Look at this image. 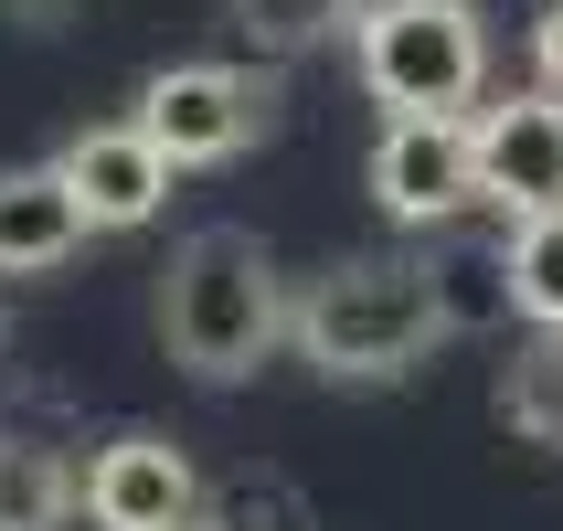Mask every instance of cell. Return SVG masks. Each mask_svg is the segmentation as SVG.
Returning a JSON list of instances; mask_svg holds the SVG:
<instances>
[{
  "label": "cell",
  "mask_w": 563,
  "mask_h": 531,
  "mask_svg": "<svg viewBox=\"0 0 563 531\" xmlns=\"http://www.w3.org/2000/svg\"><path fill=\"white\" fill-rule=\"evenodd\" d=\"M191 531H213V521H191Z\"/></svg>",
  "instance_id": "cell-17"
},
{
  "label": "cell",
  "mask_w": 563,
  "mask_h": 531,
  "mask_svg": "<svg viewBox=\"0 0 563 531\" xmlns=\"http://www.w3.org/2000/svg\"><path fill=\"white\" fill-rule=\"evenodd\" d=\"M500 425L521 446H553L563 457V330H542V341L510 351V373H500Z\"/></svg>",
  "instance_id": "cell-12"
},
{
  "label": "cell",
  "mask_w": 563,
  "mask_h": 531,
  "mask_svg": "<svg viewBox=\"0 0 563 531\" xmlns=\"http://www.w3.org/2000/svg\"><path fill=\"white\" fill-rule=\"evenodd\" d=\"M159 341L191 383H245L287 341V287H277L266 234H245V223L181 234L159 266Z\"/></svg>",
  "instance_id": "cell-1"
},
{
  "label": "cell",
  "mask_w": 563,
  "mask_h": 531,
  "mask_svg": "<svg viewBox=\"0 0 563 531\" xmlns=\"http://www.w3.org/2000/svg\"><path fill=\"white\" fill-rule=\"evenodd\" d=\"M532 86L563 96V0H542V22H532Z\"/></svg>",
  "instance_id": "cell-16"
},
{
  "label": "cell",
  "mask_w": 563,
  "mask_h": 531,
  "mask_svg": "<svg viewBox=\"0 0 563 531\" xmlns=\"http://www.w3.org/2000/svg\"><path fill=\"white\" fill-rule=\"evenodd\" d=\"M478 202L510 223H542L563 213V96L521 86V96H489L478 107Z\"/></svg>",
  "instance_id": "cell-6"
},
{
  "label": "cell",
  "mask_w": 563,
  "mask_h": 531,
  "mask_svg": "<svg viewBox=\"0 0 563 531\" xmlns=\"http://www.w3.org/2000/svg\"><path fill=\"white\" fill-rule=\"evenodd\" d=\"M362 181H373L383 223L437 234V223H457V213L478 202V128H468V118H383Z\"/></svg>",
  "instance_id": "cell-5"
},
{
  "label": "cell",
  "mask_w": 563,
  "mask_h": 531,
  "mask_svg": "<svg viewBox=\"0 0 563 531\" xmlns=\"http://www.w3.org/2000/svg\"><path fill=\"white\" fill-rule=\"evenodd\" d=\"M202 521L213 531H309V500H298V489H287V478H223L213 500H202Z\"/></svg>",
  "instance_id": "cell-15"
},
{
  "label": "cell",
  "mask_w": 563,
  "mask_h": 531,
  "mask_svg": "<svg viewBox=\"0 0 563 531\" xmlns=\"http://www.w3.org/2000/svg\"><path fill=\"white\" fill-rule=\"evenodd\" d=\"M75 510H86V468L64 446L0 425V531H64Z\"/></svg>",
  "instance_id": "cell-10"
},
{
  "label": "cell",
  "mask_w": 563,
  "mask_h": 531,
  "mask_svg": "<svg viewBox=\"0 0 563 531\" xmlns=\"http://www.w3.org/2000/svg\"><path fill=\"white\" fill-rule=\"evenodd\" d=\"M75 245H86V213H75V191H64L54 159L0 170V277H54Z\"/></svg>",
  "instance_id": "cell-9"
},
{
  "label": "cell",
  "mask_w": 563,
  "mask_h": 531,
  "mask_svg": "<svg viewBox=\"0 0 563 531\" xmlns=\"http://www.w3.org/2000/svg\"><path fill=\"white\" fill-rule=\"evenodd\" d=\"M287 341H298V362L330 373V383H405L415 362L446 341L426 255H405V245L341 255V266L309 277V298L287 309Z\"/></svg>",
  "instance_id": "cell-2"
},
{
  "label": "cell",
  "mask_w": 563,
  "mask_h": 531,
  "mask_svg": "<svg viewBox=\"0 0 563 531\" xmlns=\"http://www.w3.org/2000/svg\"><path fill=\"white\" fill-rule=\"evenodd\" d=\"M426 277H437L446 341H457V330H468V341H489V330H510V319H521V298H510V245H437V255H426Z\"/></svg>",
  "instance_id": "cell-11"
},
{
  "label": "cell",
  "mask_w": 563,
  "mask_h": 531,
  "mask_svg": "<svg viewBox=\"0 0 563 531\" xmlns=\"http://www.w3.org/2000/svg\"><path fill=\"white\" fill-rule=\"evenodd\" d=\"M54 170H64V191H75L86 234H139V223L170 202V159L139 139V118H118V128H75V139L54 150Z\"/></svg>",
  "instance_id": "cell-8"
},
{
  "label": "cell",
  "mask_w": 563,
  "mask_h": 531,
  "mask_svg": "<svg viewBox=\"0 0 563 531\" xmlns=\"http://www.w3.org/2000/svg\"><path fill=\"white\" fill-rule=\"evenodd\" d=\"M86 521L96 531H191L202 521V478L170 436H107L86 457Z\"/></svg>",
  "instance_id": "cell-7"
},
{
  "label": "cell",
  "mask_w": 563,
  "mask_h": 531,
  "mask_svg": "<svg viewBox=\"0 0 563 531\" xmlns=\"http://www.w3.org/2000/svg\"><path fill=\"white\" fill-rule=\"evenodd\" d=\"M351 75L394 118H478L489 22H478V0H362L351 11Z\"/></svg>",
  "instance_id": "cell-3"
},
{
  "label": "cell",
  "mask_w": 563,
  "mask_h": 531,
  "mask_svg": "<svg viewBox=\"0 0 563 531\" xmlns=\"http://www.w3.org/2000/svg\"><path fill=\"white\" fill-rule=\"evenodd\" d=\"M510 298L532 330H563V213L510 223Z\"/></svg>",
  "instance_id": "cell-14"
},
{
  "label": "cell",
  "mask_w": 563,
  "mask_h": 531,
  "mask_svg": "<svg viewBox=\"0 0 563 531\" xmlns=\"http://www.w3.org/2000/svg\"><path fill=\"white\" fill-rule=\"evenodd\" d=\"M266 128H277V75H255V64H159L139 86V139L170 170H213V159L255 150Z\"/></svg>",
  "instance_id": "cell-4"
},
{
  "label": "cell",
  "mask_w": 563,
  "mask_h": 531,
  "mask_svg": "<svg viewBox=\"0 0 563 531\" xmlns=\"http://www.w3.org/2000/svg\"><path fill=\"white\" fill-rule=\"evenodd\" d=\"M351 11L362 0H234V32H245L255 54H309V43H330V32H351Z\"/></svg>",
  "instance_id": "cell-13"
}]
</instances>
